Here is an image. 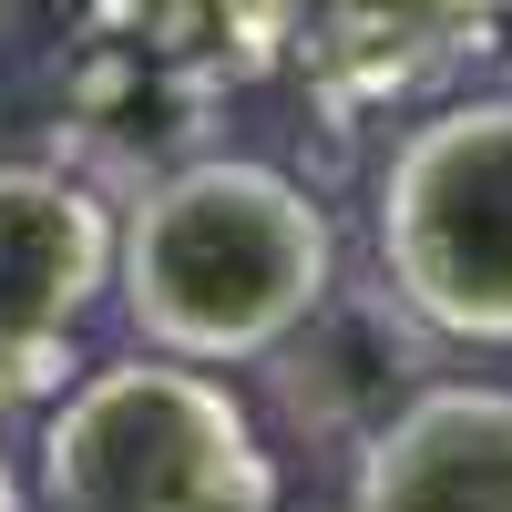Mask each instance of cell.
Masks as SVG:
<instances>
[{
  "label": "cell",
  "mask_w": 512,
  "mask_h": 512,
  "mask_svg": "<svg viewBox=\"0 0 512 512\" xmlns=\"http://www.w3.org/2000/svg\"><path fill=\"white\" fill-rule=\"evenodd\" d=\"M31 512H277V451L216 369H82L31 441Z\"/></svg>",
  "instance_id": "7a4b0ae2"
},
{
  "label": "cell",
  "mask_w": 512,
  "mask_h": 512,
  "mask_svg": "<svg viewBox=\"0 0 512 512\" xmlns=\"http://www.w3.org/2000/svg\"><path fill=\"white\" fill-rule=\"evenodd\" d=\"M328 287H338L328 205L256 154L175 164L164 185L134 195L113 246V297L134 338L185 369H246L287 349Z\"/></svg>",
  "instance_id": "6da1fadb"
},
{
  "label": "cell",
  "mask_w": 512,
  "mask_h": 512,
  "mask_svg": "<svg viewBox=\"0 0 512 512\" xmlns=\"http://www.w3.org/2000/svg\"><path fill=\"white\" fill-rule=\"evenodd\" d=\"M431 369H441V338L420 328L390 287H349L338 277L308 328L287 338V349H267V400L297 441H328V451H359L390 410H410L420 390H431Z\"/></svg>",
  "instance_id": "5b68a950"
},
{
  "label": "cell",
  "mask_w": 512,
  "mask_h": 512,
  "mask_svg": "<svg viewBox=\"0 0 512 512\" xmlns=\"http://www.w3.org/2000/svg\"><path fill=\"white\" fill-rule=\"evenodd\" d=\"M379 287L441 349H512V93L441 103L379 164Z\"/></svg>",
  "instance_id": "3957f363"
},
{
  "label": "cell",
  "mask_w": 512,
  "mask_h": 512,
  "mask_svg": "<svg viewBox=\"0 0 512 512\" xmlns=\"http://www.w3.org/2000/svg\"><path fill=\"white\" fill-rule=\"evenodd\" d=\"M113 205L62 164H0V379L31 400L72 369V328L113 297Z\"/></svg>",
  "instance_id": "277c9868"
},
{
  "label": "cell",
  "mask_w": 512,
  "mask_h": 512,
  "mask_svg": "<svg viewBox=\"0 0 512 512\" xmlns=\"http://www.w3.org/2000/svg\"><path fill=\"white\" fill-rule=\"evenodd\" d=\"M349 512H512V390L431 379L359 441Z\"/></svg>",
  "instance_id": "8992f818"
},
{
  "label": "cell",
  "mask_w": 512,
  "mask_h": 512,
  "mask_svg": "<svg viewBox=\"0 0 512 512\" xmlns=\"http://www.w3.org/2000/svg\"><path fill=\"white\" fill-rule=\"evenodd\" d=\"M0 512H31V492H21V472H11V451H0Z\"/></svg>",
  "instance_id": "52a82bcc"
}]
</instances>
